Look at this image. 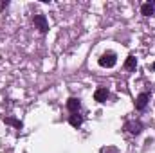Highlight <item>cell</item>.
<instances>
[{"mask_svg":"<svg viewBox=\"0 0 155 153\" xmlns=\"http://www.w3.org/2000/svg\"><path fill=\"white\" fill-rule=\"evenodd\" d=\"M116 63H117V58H116V54H114V52H105V54L99 58V65H101V67L112 69Z\"/></svg>","mask_w":155,"mask_h":153,"instance_id":"6da1fadb","label":"cell"},{"mask_svg":"<svg viewBox=\"0 0 155 153\" xmlns=\"http://www.w3.org/2000/svg\"><path fill=\"white\" fill-rule=\"evenodd\" d=\"M33 22H35V27L38 29L40 33H47L49 31V22H47L45 15H35Z\"/></svg>","mask_w":155,"mask_h":153,"instance_id":"7a4b0ae2","label":"cell"},{"mask_svg":"<svg viewBox=\"0 0 155 153\" xmlns=\"http://www.w3.org/2000/svg\"><path fill=\"white\" fill-rule=\"evenodd\" d=\"M148 101H150V94H146V92L139 94L137 99H135V108H137V110H144L146 105H148Z\"/></svg>","mask_w":155,"mask_h":153,"instance_id":"3957f363","label":"cell"},{"mask_svg":"<svg viewBox=\"0 0 155 153\" xmlns=\"http://www.w3.org/2000/svg\"><path fill=\"white\" fill-rule=\"evenodd\" d=\"M124 130H128V132H130V133H134V135H139V133L143 132V122H139V121L126 122V124H124Z\"/></svg>","mask_w":155,"mask_h":153,"instance_id":"277c9868","label":"cell"},{"mask_svg":"<svg viewBox=\"0 0 155 153\" xmlns=\"http://www.w3.org/2000/svg\"><path fill=\"white\" fill-rule=\"evenodd\" d=\"M108 96H110V94H108L107 88H97V90L94 92V99H96L97 103H105V101L108 99Z\"/></svg>","mask_w":155,"mask_h":153,"instance_id":"5b68a950","label":"cell"},{"mask_svg":"<svg viewBox=\"0 0 155 153\" xmlns=\"http://www.w3.org/2000/svg\"><path fill=\"white\" fill-rule=\"evenodd\" d=\"M79 106H81V103H79V99H78V97H71V99L67 101V108H69L72 114H78Z\"/></svg>","mask_w":155,"mask_h":153,"instance_id":"8992f818","label":"cell"},{"mask_svg":"<svg viewBox=\"0 0 155 153\" xmlns=\"http://www.w3.org/2000/svg\"><path fill=\"white\" fill-rule=\"evenodd\" d=\"M69 122H71L74 128H79V126L83 124V117H81L79 114H72L71 117H69Z\"/></svg>","mask_w":155,"mask_h":153,"instance_id":"52a82bcc","label":"cell"},{"mask_svg":"<svg viewBox=\"0 0 155 153\" xmlns=\"http://www.w3.org/2000/svg\"><path fill=\"white\" fill-rule=\"evenodd\" d=\"M135 67H137V60H135V56H128L126 61H124V69H126V70H135Z\"/></svg>","mask_w":155,"mask_h":153,"instance_id":"ba28073f","label":"cell"},{"mask_svg":"<svg viewBox=\"0 0 155 153\" xmlns=\"http://www.w3.org/2000/svg\"><path fill=\"white\" fill-rule=\"evenodd\" d=\"M141 13H143L144 16H152L155 13V9H153L152 4H143V5H141Z\"/></svg>","mask_w":155,"mask_h":153,"instance_id":"9c48e42d","label":"cell"},{"mask_svg":"<svg viewBox=\"0 0 155 153\" xmlns=\"http://www.w3.org/2000/svg\"><path fill=\"white\" fill-rule=\"evenodd\" d=\"M7 124H13V126H16V128H22V122L20 121H16V119H11V117H7V119H4Z\"/></svg>","mask_w":155,"mask_h":153,"instance_id":"30bf717a","label":"cell"},{"mask_svg":"<svg viewBox=\"0 0 155 153\" xmlns=\"http://www.w3.org/2000/svg\"><path fill=\"white\" fill-rule=\"evenodd\" d=\"M7 5H9V2H7V0H5V2H2V4H0V7H2V9H5V7H7Z\"/></svg>","mask_w":155,"mask_h":153,"instance_id":"8fae6325","label":"cell"},{"mask_svg":"<svg viewBox=\"0 0 155 153\" xmlns=\"http://www.w3.org/2000/svg\"><path fill=\"white\" fill-rule=\"evenodd\" d=\"M152 69H153V70H155V63H153V65H152Z\"/></svg>","mask_w":155,"mask_h":153,"instance_id":"7c38bea8","label":"cell"}]
</instances>
